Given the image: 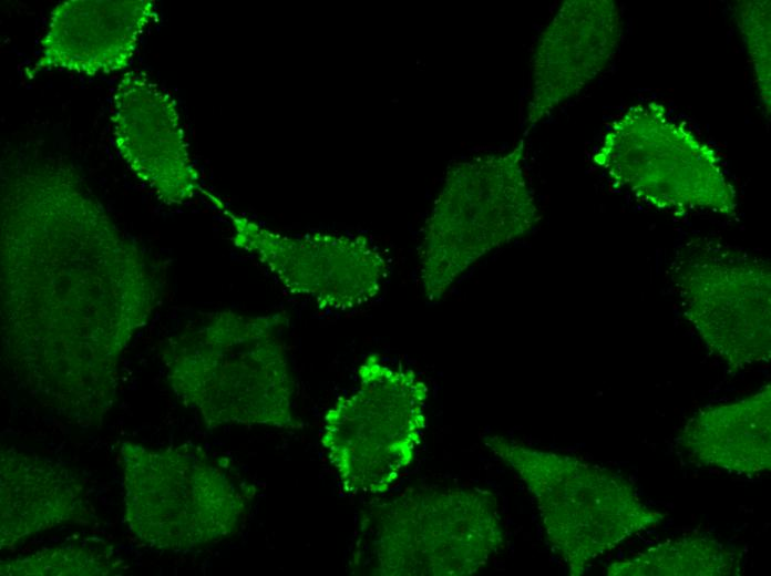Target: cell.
Instances as JSON below:
<instances>
[{"mask_svg": "<svg viewBox=\"0 0 771 576\" xmlns=\"http://www.w3.org/2000/svg\"><path fill=\"white\" fill-rule=\"evenodd\" d=\"M151 0H69L54 8L32 73L85 75L125 70L144 31L157 20Z\"/></svg>", "mask_w": 771, "mask_h": 576, "instance_id": "cell-12", "label": "cell"}, {"mask_svg": "<svg viewBox=\"0 0 771 576\" xmlns=\"http://www.w3.org/2000/svg\"><path fill=\"white\" fill-rule=\"evenodd\" d=\"M288 321L285 311H225L174 337L164 354L173 390L209 429L301 428L282 339Z\"/></svg>", "mask_w": 771, "mask_h": 576, "instance_id": "cell-1", "label": "cell"}, {"mask_svg": "<svg viewBox=\"0 0 771 576\" xmlns=\"http://www.w3.org/2000/svg\"><path fill=\"white\" fill-rule=\"evenodd\" d=\"M236 246L251 253L290 294L318 307L349 311L371 302L388 277L386 256L367 237L330 233L287 235L227 209Z\"/></svg>", "mask_w": 771, "mask_h": 576, "instance_id": "cell-9", "label": "cell"}, {"mask_svg": "<svg viewBox=\"0 0 771 576\" xmlns=\"http://www.w3.org/2000/svg\"><path fill=\"white\" fill-rule=\"evenodd\" d=\"M770 270L765 259L712 236L689 238L671 259L685 317L732 372L770 360Z\"/></svg>", "mask_w": 771, "mask_h": 576, "instance_id": "cell-8", "label": "cell"}, {"mask_svg": "<svg viewBox=\"0 0 771 576\" xmlns=\"http://www.w3.org/2000/svg\"><path fill=\"white\" fill-rule=\"evenodd\" d=\"M223 460L193 443L154 449L123 441L119 463L130 533L164 552H187L235 534L256 491Z\"/></svg>", "mask_w": 771, "mask_h": 576, "instance_id": "cell-2", "label": "cell"}, {"mask_svg": "<svg viewBox=\"0 0 771 576\" xmlns=\"http://www.w3.org/2000/svg\"><path fill=\"white\" fill-rule=\"evenodd\" d=\"M594 162L616 185L658 209L737 216V189L716 151L657 102L633 105L619 116Z\"/></svg>", "mask_w": 771, "mask_h": 576, "instance_id": "cell-7", "label": "cell"}, {"mask_svg": "<svg viewBox=\"0 0 771 576\" xmlns=\"http://www.w3.org/2000/svg\"><path fill=\"white\" fill-rule=\"evenodd\" d=\"M521 140L511 151L451 165L425 220L419 249L424 295L440 300L477 260L528 234L539 219Z\"/></svg>", "mask_w": 771, "mask_h": 576, "instance_id": "cell-5", "label": "cell"}, {"mask_svg": "<svg viewBox=\"0 0 771 576\" xmlns=\"http://www.w3.org/2000/svg\"><path fill=\"white\" fill-rule=\"evenodd\" d=\"M623 32L613 0H566L541 33L532 63L525 124L539 123L595 80L616 55Z\"/></svg>", "mask_w": 771, "mask_h": 576, "instance_id": "cell-11", "label": "cell"}, {"mask_svg": "<svg viewBox=\"0 0 771 576\" xmlns=\"http://www.w3.org/2000/svg\"><path fill=\"white\" fill-rule=\"evenodd\" d=\"M483 440L524 483L545 537L570 576L583 575L597 558L667 516L647 505L629 480L606 467L497 434Z\"/></svg>", "mask_w": 771, "mask_h": 576, "instance_id": "cell-4", "label": "cell"}, {"mask_svg": "<svg viewBox=\"0 0 771 576\" xmlns=\"http://www.w3.org/2000/svg\"><path fill=\"white\" fill-rule=\"evenodd\" d=\"M111 126L122 160L161 199L182 203L202 191L176 104L145 73L130 71L119 81Z\"/></svg>", "mask_w": 771, "mask_h": 576, "instance_id": "cell-10", "label": "cell"}, {"mask_svg": "<svg viewBox=\"0 0 771 576\" xmlns=\"http://www.w3.org/2000/svg\"><path fill=\"white\" fill-rule=\"evenodd\" d=\"M96 520L83 480L65 464L39 454L0 451V548L14 549L39 533Z\"/></svg>", "mask_w": 771, "mask_h": 576, "instance_id": "cell-13", "label": "cell"}, {"mask_svg": "<svg viewBox=\"0 0 771 576\" xmlns=\"http://www.w3.org/2000/svg\"><path fill=\"white\" fill-rule=\"evenodd\" d=\"M126 570L115 548L97 537L69 538L0 564L6 576H117Z\"/></svg>", "mask_w": 771, "mask_h": 576, "instance_id": "cell-16", "label": "cell"}, {"mask_svg": "<svg viewBox=\"0 0 771 576\" xmlns=\"http://www.w3.org/2000/svg\"><path fill=\"white\" fill-rule=\"evenodd\" d=\"M357 387L328 410L321 442L342 488L388 491L413 462L426 425L429 388L412 369L369 354Z\"/></svg>", "mask_w": 771, "mask_h": 576, "instance_id": "cell-6", "label": "cell"}, {"mask_svg": "<svg viewBox=\"0 0 771 576\" xmlns=\"http://www.w3.org/2000/svg\"><path fill=\"white\" fill-rule=\"evenodd\" d=\"M736 19L751 60L764 111L770 113V1H740Z\"/></svg>", "mask_w": 771, "mask_h": 576, "instance_id": "cell-17", "label": "cell"}, {"mask_svg": "<svg viewBox=\"0 0 771 576\" xmlns=\"http://www.w3.org/2000/svg\"><path fill=\"white\" fill-rule=\"evenodd\" d=\"M496 496L479 487H413L373 505L354 564L381 576H467L503 546Z\"/></svg>", "mask_w": 771, "mask_h": 576, "instance_id": "cell-3", "label": "cell"}, {"mask_svg": "<svg viewBox=\"0 0 771 576\" xmlns=\"http://www.w3.org/2000/svg\"><path fill=\"white\" fill-rule=\"evenodd\" d=\"M677 443L689 461L738 475L771 467V387L705 407L687 419Z\"/></svg>", "mask_w": 771, "mask_h": 576, "instance_id": "cell-14", "label": "cell"}, {"mask_svg": "<svg viewBox=\"0 0 771 576\" xmlns=\"http://www.w3.org/2000/svg\"><path fill=\"white\" fill-rule=\"evenodd\" d=\"M606 573L608 576L739 575L741 557L712 536L687 534L613 562Z\"/></svg>", "mask_w": 771, "mask_h": 576, "instance_id": "cell-15", "label": "cell"}]
</instances>
